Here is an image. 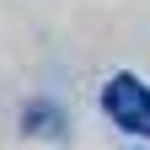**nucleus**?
Here are the masks:
<instances>
[{"label":"nucleus","mask_w":150,"mask_h":150,"mask_svg":"<svg viewBox=\"0 0 150 150\" xmlns=\"http://www.w3.org/2000/svg\"><path fill=\"white\" fill-rule=\"evenodd\" d=\"M102 112H107L118 129L150 139V86H145V81H134V75H112V81L102 86Z\"/></svg>","instance_id":"obj_1"},{"label":"nucleus","mask_w":150,"mask_h":150,"mask_svg":"<svg viewBox=\"0 0 150 150\" xmlns=\"http://www.w3.org/2000/svg\"><path fill=\"white\" fill-rule=\"evenodd\" d=\"M27 129H32V134H59V112H54L48 102H38V107H27Z\"/></svg>","instance_id":"obj_2"}]
</instances>
